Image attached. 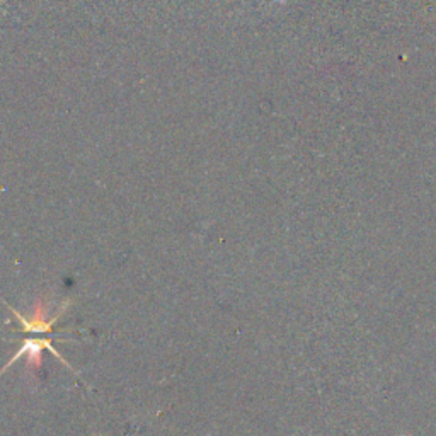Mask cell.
<instances>
[{"label": "cell", "instance_id": "6da1fadb", "mask_svg": "<svg viewBox=\"0 0 436 436\" xmlns=\"http://www.w3.org/2000/svg\"><path fill=\"white\" fill-rule=\"evenodd\" d=\"M12 312H14V315L18 317L19 323L24 325V331L28 332H50L52 331V325L57 323V319L60 317V312H58L57 315L53 317V319H46V314H45V308L38 306L35 315L31 317V319H26V317H23L19 314L18 311H14V308L9 307Z\"/></svg>", "mask_w": 436, "mask_h": 436}]
</instances>
